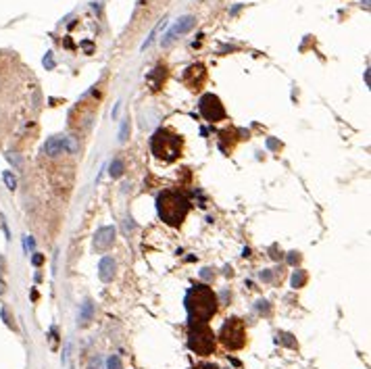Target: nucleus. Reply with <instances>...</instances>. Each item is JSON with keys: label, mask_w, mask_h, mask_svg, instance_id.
Here are the masks:
<instances>
[{"label": "nucleus", "mask_w": 371, "mask_h": 369, "mask_svg": "<svg viewBox=\"0 0 371 369\" xmlns=\"http://www.w3.org/2000/svg\"><path fill=\"white\" fill-rule=\"evenodd\" d=\"M186 311L194 321H209L217 313V294L207 284H196L186 292Z\"/></svg>", "instance_id": "obj_1"}, {"label": "nucleus", "mask_w": 371, "mask_h": 369, "mask_svg": "<svg viewBox=\"0 0 371 369\" xmlns=\"http://www.w3.org/2000/svg\"><path fill=\"white\" fill-rule=\"evenodd\" d=\"M157 213L167 225L179 227L190 213V201L175 190H165L157 196Z\"/></svg>", "instance_id": "obj_2"}, {"label": "nucleus", "mask_w": 371, "mask_h": 369, "mask_svg": "<svg viewBox=\"0 0 371 369\" xmlns=\"http://www.w3.org/2000/svg\"><path fill=\"white\" fill-rule=\"evenodd\" d=\"M150 151H153V155L159 161L173 163L182 155V138L175 132H169V129L161 127L150 138Z\"/></svg>", "instance_id": "obj_3"}, {"label": "nucleus", "mask_w": 371, "mask_h": 369, "mask_svg": "<svg viewBox=\"0 0 371 369\" xmlns=\"http://www.w3.org/2000/svg\"><path fill=\"white\" fill-rule=\"evenodd\" d=\"M188 346L196 355H211L215 351V334L205 321H194L190 319V330H188Z\"/></svg>", "instance_id": "obj_4"}, {"label": "nucleus", "mask_w": 371, "mask_h": 369, "mask_svg": "<svg viewBox=\"0 0 371 369\" xmlns=\"http://www.w3.org/2000/svg\"><path fill=\"white\" fill-rule=\"evenodd\" d=\"M219 340H221V344L225 348H229V351L242 348L246 344V327L242 323V319H238V317L227 319L221 325V330H219Z\"/></svg>", "instance_id": "obj_5"}, {"label": "nucleus", "mask_w": 371, "mask_h": 369, "mask_svg": "<svg viewBox=\"0 0 371 369\" xmlns=\"http://www.w3.org/2000/svg\"><path fill=\"white\" fill-rule=\"evenodd\" d=\"M42 151L48 157H56L61 153H77L79 151V140L75 136H53L50 140H46Z\"/></svg>", "instance_id": "obj_6"}, {"label": "nucleus", "mask_w": 371, "mask_h": 369, "mask_svg": "<svg viewBox=\"0 0 371 369\" xmlns=\"http://www.w3.org/2000/svg\"><path fill=\"white\" fill-rule=\"evenodd\" d=\"M198 108H200V115L211 123H217V121H223L225 119V108L215 94H205L200 98Z\"/></svg>", "instance_id": "obj_7"}, {"label": "nucleus", "mask_w": 371, "mask_h": 369, "mask_svg": "<svg viewBox=\"0 0 371 369\" xmlns=\"http://www.w3.org/2000/svg\"><path fill=\"white\" fill-rule=\"evenodd\" d=\"M113 242H115V227L113 225L100 227L94 236V251H108Z\"/></svg>", "instance_id": "obj_8"}, {"label": "nucleus", "mask_w": 371, "mask_h": 369, "mask_svg": "<svg viewBox=\"0 0 371 369\" xmlns=\"http://www.w3.org/2000/svg\"><path fill=\"white\" fill-rule=\"evenodd\" d=\"M205 77H207V71H205L203 65H192V67H188V71H186V75H184L186 84H188L190 88H200V84L205 82Z\"/></svg>", "instance_id": "obj_9"}, {"label": "nucleus", "mask_w": 371, "mask_h": 369, "mask_svg": "<svg viewBox=\"0 0 371 369\" xmlns=\"http://www.w3.org/2000/svg\"><path fill=\"white\" fill-rule=\"evenodd\" d=\"M113 275H115V261L111 257H105L103 261L98 263V277L103 282H111Z\"/></svg>", "instance_id": "obj_10"}, {"label": "nucleus", "mask_w": 371, "mask_h": 369, "mask_svg": "<svg viewBox=\"0 0 371 369\" xmlns=\"http://www.w3.org/2000/svg\"><path fill=\"white\" fill-rule=\"evenodd\" d=\"M194 23H196V19H194L192 15L182 17V19H179V21L173 25V29H171V32H169V34H171L173 38H175V36H182V34H188L190 29L194 27Z\"/></svg>", "instance_id": "obj_11"}, {"label": "nucleus", "mask_w": 371, "mask_h": 369, "mask_svg": "<svg viewBox=\"0 0 371 369\" xmlns=\"http://www.w3.org/2000/svg\"><path fill=\"white\" fill-rule=\"evenodd\" d=\"M79 319H82V323H88L90 319H92V303H84V305H82V313H79Z\"/></svg>", "instance_id": "obj_12"}, {"label": "nucleus", "mask_w": 371, "mask_h": 369, "mask_svg": "<svg viewBox=\"0 0 371 369\" xmlns=\"http://www.w3.org/2000/svg\"><path fill=\"white\" fill-rule=\"evenodd\" d=\"M111 175L113 177H121L123 175V163L119 161V158H115V161L111 163Z\"/></svg>", "instance_id": "obj_13"}, {"label": "nucleus", "mask_w": 371, "mask_h": 369, "mask_svg": "<svg viewBox=\"0 0 371 369\" xmlns=\"http://www.w3.org/2000/svg\"><path fill=\"white\" fill-rule=\"evenodd\" d=\"M129 136V119H123L121 129H119V142H125Z\"/></svg>", "instance_id": "obj_14"}, {"label": "nucleus", "mask_w": 371, "mask_h": 369, "mask_svg": "<svg viewBox=\"0 0 371 369\" xmlns=\"http://www.w3.org/2000/svg\"><path fill=\"white\" fill-rule=\"evenodd\" d=\"M4 182H6V188H8V190H15V188H17V179H15V175L11 173V171H4Z\"/></svg>", "instance_id": "obj_15"}, {"label": "nucleus", "mask_w": 371, "mask_h": 369, "mask_svg": "<svg viewBox=\"0 0 371 369\" xmlns=\"http://www.w3.org/2000/svg\"><path fill=\"white\" fill-rule=\"evenodd\" d=\"M305 280H307V275L303 273V271H298V273H294V277H292V284H294V288H300L305 284Z\"/></svg>", "instance_id": "obj_16"}, {"label": "nucleus", "mask_w": 371, "mask_h": 369, "mask_svg": "<svg viewBox=\"0 0 371 369\" xmlns=\"http://www.w3.org/2000/svg\"><path fill=\"white\" fill-rule=\"evenodd\" d=\"M44 67H48V69H53V67H54L53 54H50V53H46V56H44Z\"/></svg>", "instance_id": "obj_17"}, {"label": "nucleus", "mask_w": 371, "mask_h": 369, "mask_svg": "<svg viewBox=\"0 0 371 369\" xmlns=\"http://www.w3.org/2000/svg\"><path fill=\"white\" fill-rule=\"evenodd\" d=\"M108 369H119V357H111V359H108Z\"/></svg>", "instance_id": "obj_18"}, {"label": "nucleus", "mask_w": 371, "mask_h": 369, "mask_svg": "<svg viewBox=\"0 0 371 369\" xmlns=\"http://www.w3.org/2000/svg\"><path fill=\"white\" fill-rule=\"evenodd\" d=\"M40 263H42V257L36 255V257H34V265H40Z\"/></svg>", "instance_id": "obj_19"}, {"label": "nucleus", "mask_w": 371, "mask_h": 369, "mask_svg": "<svg viewBox=\"0 0 371 369\" xmlns=\"http://www.w3.org/2000/svg\"><path fill=\"white\" fill-rule=\"evenodd\" d=\"M194 369H217V367H213V365H200V367H194Z\"/></svg>", "instance_id": "obj_20"}, {"label": "nucleus", "mask_w": 371, "mask_h": 369, "mask_svg": "<svg viewBox=\"0 0 371 369\" xmlns=\"http://www.w3.org/2000/svg\"><path fill=\"white\" fill-rule=\"evenodd\" d=\"M119 106H121V103H117V106H115V111H113V117H117V113H119Z\"/></svg>", "instance_id": "obj_21"}]
</instances>
